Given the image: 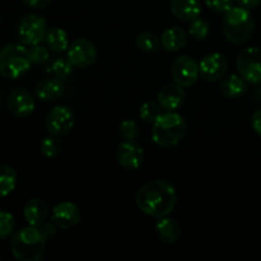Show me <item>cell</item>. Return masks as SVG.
<instances>
[{
	"instance_id": "cell-1",
	"label": "cell",
	"mask_w": 261,
	"mask_h": 261,
	"mask_svg": "<svg viewBox=\"0 0 261 261\" xmlns=\"http://www.w3.org/2000/svg\"><path fill=\"white\" fill-rule=\"evenodd\" d=\"M137 206L153 218L168 216L175 209L177 194L175 188L165 180H154L145 184L135 196Z\"/></svg>"
},
{
	"instance_id": "cell-2",
	"label": "cell",
	"mask_w": 261,
	"mask_h": 261,
	"mask_svg": "<svg viewBox=\"0 0 261 261\" xmlns=\"http://www.w3.org/2000/svg\"><path fill=\"white\" fill-rule=\"evenodd\" d=\"M46 240L38 227L28 226L15 232L10 241V249L15 259L20 261H38L45 252Z\"/></svg>"
},
{
	"instance_id": "cell-3",
	"label": "cell",
	"mask_w": 261,
	"mask_h": 261,
	"mask_svg": "<svg viewBox=\"0 0 261 261\" xmlns=\"http://www.w3.org/2000/svg\"><path fill=\"white\" fill-rule=\"evenodd\" d=\"M185 119L175 111L165 112L153 122L152 139L162 148L175 147L185 138Z\"/></svg>"
},
{
	"instance_id": "cell-4",
	"label": "cell",
	"mask_w": 261,
	"mask_h": 261,
	"mask_svg": "<svg viewBox=\"0 0 261 261\" xmlns=\"http://www.w3.org/2000/svg\"><path fill=\"white\" fill-rule=\"evenodd\" d=\"M255 31V20L250 9L233 7L224 14L223 33L233 45H242L250 40Z\"/></svg>"
},
{
	"instance_id": "cell-5",
	"label": "cell",
	"mask_w": 261,
	"mask_h": 261,
	"mask_svg": "<svg viewBox=\"0 0 261 261\" xmlns=\"http://www.w3.org/2000/svg\"><path fill=\"white\" fill-rule=\"evenodd\" d=\"M32 66L30 53L24 45L9 43L0 50V75L17 79L24 75Z\"/></svg>"
},
{
	"instance_id": "cell-6",
	"label": "cell",
	"mask_w": 261,
	"mask_h": 261,
	"mask_svg": "<svg viewBox=\"0 0 261 261\" xmlns=\"http://www.w3.org/2000/svg\"><path fill=\"white\" fill-rule=\"evenodd\" d=\"M239 74L249 84H261V48L247 47L236 59Z\"/></svg>"
},
{
	"instance_id": "cell-7",
	"label": "cell",
	"mask_w": 261,
	"mask_h": 261,
	"mask_svg": "<svg viewBox=\"0 0 261 261\" xmlns=\"http://www.w3.org/2000/svg\"><path fill=\"white\" fill-rule=\"evenodd\" d=\"M46 31V20L41 15L28 14L18 24V37L24 46H35L42 42Z\"/></svg>"
},
{
	"instance_id": "cell-8",
	"label": "cell",
	"mask_w": 261,
	"mask_h": 261,
	"mask_svg": "<svg viewBox=\"0 0 261 261\" xmlns=\"http://www.w3.org/2000/svg\"><path fill=\"white\" fill-rule=\"evenodd\" d=\"M75 124L74 112L66 106H55L46 116V129L51 135L64 137L69 134Z\"/></svg>"
},
{
	"instance_id": "cell-9",
	"label": "cell",
	"mask_w": 261,
	"mask_h": 261,
	"mask_svg": "<svg viewBox=\"0 0 261 261\" xmlns=\"http://www.w3.org/2000/svg\"><path fill=\"white\" fill-rule=\"evenodd\" d=\"M172 78L175 83L181 87H191L198 82L200 73H199V64L193 58L188 55L178 56L172 65Z\"/></svg>"
},
{
	"instance_id": "cell-10",
	"label": "cell",
	"mask_w": 261,
	"mask_h": 261,
	"mask_svg": "<svg viewBox=\"0 0 261 261\" xmlns=\"http://www.w3.org/2000/svg\"><path fill=\"white\" fill-rule=\"evenodd\" d=\"M228 71V60L221 53L208 54L199 63V73L206 82H218L226 76Z\"/></svg>"
},
{
	"instance_id": "cell-11",
	"label": "cell",
	"mask_w": 261,
	"mask_h": 261,
	"mask_svg": "<svg viewBox=\"0 0 261 261\" xmlns=\"http://www.w3.org/2000/svg\"><path fill=\"white\" fill-rule=\"evenodd\" d=\"M96 46L86 38L73 41L68 48V59L74 68L86 69L96 61Z\"/></svg>"
},
{
	"instance_id": "cell-12",
	"label": "cell",
	"mask_w": 261,
	"mask_h": 261,
	"mask_svg": "<svg viewBox=\"0 0 261 261\" xmlns=\"http://www.w3.org/2000/svg\"><path fill=\"white\" fill-rule=\"evenodd\" d=\"M7 105L13 116L18 117V119L31 116L36 107L32 94L25 88H19V87L10 91V93L8 94Z\"/></svg>"
},
{
	"instance_id": "cell-13",
	"label": "cell",
	"mask_w": 261,
	"mask_h": 261,
	"mask_svg": "<svg viewBox=\"0 0 261 261\" xmlns=\"http://www.w3.org/2000/svg\"><path fill=\"white\" fill-rule=\"evenodd\" d=\"M81 209L71 201H61L56 204L51 212V221L61 229L75 227L81 222Z\"/></svg>"
},
{
	"instance_id": "cell-14",
	"label": "cell",
	"mask_w": 261,
	"mask_h": 261,
	"mask_svg": "<svg viewBox=\"0 0 261 261\" xmlns=\"http://www.w3.org/2000/svg\"><path fill=\"white\" fill-rule=\"evenodd\" d=\"M116 160L121 167L132 171L137 170L142 166L144 152L135 140H124L117 147Z\"/></svg>"
},
{
	"instance_id": "cell-15",
	"label": "cell",
	"mask_w": 261,
	"mask_h": 261,
	"mask_svg": "<svg viewBox=\"0 0 261 261\" xmlns=\"http://www.w3.org/2000/svg\"><path fill=\"white\" fill-rule=\"evenodd\" d=\"M184 99H185V91H184V87H181L177 83L166 84L158 92L157 97L158 103L165 111H176V110H178L182 106Z\"/></svg>"
},
{
	"instance_id": "cell-16",
	"label": "cell",
	"mask_w": 261,
	"mask_h": 261,
	"mask_svg": "<svg viewBox=\"0 0 261 261\" xmlns=\"http://www.w3.org/2000/svg\"><path fill=\"white\" fill-rule=\"evenodd\" d=\"M65 92V84L59 78H45L35 87V94L38 99L45 102H54L60 98Z\"/></svg>"
},
{
	"instance_id": "cell-17",
	"label": "cell",
	"mask_w": 261,
	"mask_h": 261,
	"mask_svg": "<svg viewBox=\"0 0 261 261\" xmlns=\"http://www.w3.org/2000/svg\"><path fill=\"white\" fill-rule=\"evenodd\" d=\"M155 233H157L160 241L163 244L172 245L180 240L181 234H182V229L178 224L177 221L173 218H168L167 216L158 218L157 223H155Z\"/></svg>"
},
{
	"instance_id": "cell-18",
	"label": "cell",
	"mask_w": 261,
	"mask_h": 261,
	"mask_svg": "<svg viewBox=\"0 0 261 261\" xmlns=\"http://www.w3.org/2000/svg\"><path fill=\"white\" fill-rule=\"evenodd\" d=\"M171 12L182 22H191L200 17L201 4L199 0H171Z\"/></svg>"
},
{
	"instance_id": "cell-19",
	"label": "cell",
	"mask_w": 261,
	"mask_h": 261,
	"mask_svg": "<svg viewBox=\"0 0 261 261\" xmlns=\"http://www.w3.org/2000/svg\"><path fill=\"white\" fill-rule=\"evenodd\" d=\"M188 35L185 30H182L178 25H173V27L167 28L165 32L162 33L161 37V46L165 48L166 51L170 53H176L184 48L188 43Z\"/></svg>"
},
{
	"instance_id": "cell-20",
	"label": "cell",
	"mask_w": 261,
	"mask_h": 261,
	"mask_svg": "<svg viewBox=\"0 0 261 261\" xmlns=\"http://www.w3.org/2000/svg\"><path fill=\"white\" fill-rule=\"evenodd\" d=\"M23 216L30 226L40 227L47 219L48 208L41 199H31L23 209Z\"/></svg>"
},
{
	"instance_id": "cell-21",
	"label": "cell",
	"mask_w": 261,
	"mask_h": 261,
	"mask_svg": "<svg viewBox=\"0 0 261 261\" xmlns=\"http://www.w3.org/2000/svg\"><path fill=\"white\" fill-rule=\"evenodd\" d=\"M219 88H221L223 96H226L227 98L237 99L246 93L247 88H249V83L240 74L239 75L232 74V75L224 76L223 79H221Z\"/></svg>"
},
{
	"instance_id": "cell-22",
	"label": "cell",
	"mask_w": 261,
	"mask_h": 261,
	"mask_svg": "<svg viewBox=\"0 0 261 261\" xmlns=\"http://www.w3.org/2000/svg\"><path fill=\"white\" fill-rule=\"evenodd\" d=\"M43 41H45V45L47 46L48 50L54 51V53L68 51L69 46H70L68 32L60 27L47 28Z\"/></svg>"
},
{
	"instance_id": "cell-23",
	"label": "cell",
	"mask_w": 261,
	"mask_h": 261,
	"mask_svg": "<svg viewBox=\"0 0 261 261\" xmlns=\"http://www.w3.org/2000/svg\"><path fill=\"white\" fill-rule=\"evenodd\" d=\"M18 176L13 167L0 165V198L8 196L17 186Z\"/></svg>"
},
{
	"instance_id": "cell-24",
	"label": "cell",
	"mask_w": 261,
	"mask_h": 261,
	"mask_svg": "<svg viewBox=\"0 0 261 261\" xmlns=\"http://www.w3.org/2000/svg\"><path fill=\"white\" fill-rule=\"evenodd\" d=\"M135 43L139 50L145 54H155L161 48V40L152 32H140L135 38Z\"/></svg>"
},
{
	"instance_id": "cell-25",
	"label": "cell",
	"mask_w": 261,
	"mask_h": 261,
	"mask_svg": "<svg viewBox=\"0 0 261 261\" xmlns=\"http://www.w3.org/2000/svg\"><path fill=\"white\" fill-rule=\"evenodd\" d=\"M73 68H74L73 64L69 61V59L58 58L51 63V65L48 66L47 71L53 74L55 78H59L61 79V81H64V79H66L69 75H70L71 71H73Z\"/></svg>"
},
{
	"instance_id": "cell-26",
	"label": "cell",
	"mask_w": 261,
	"mask_h": 261,
	"mask_svg": "<svg viewBox=\"0 0 261 261\" xmlns=\"http://www.w3.org/2000/svg\"><path fill=\"white\" fill-rule=\"evenodd\" d=\"M61 147H63V144H61L60 137L50 134V137H46L45 139L41 142L40 150L45 157L54 158L56 157V155L60 154Z\"/></svg>"
},
{
	"instance_id": "cell-27",
	"label": "cell",
	"mask_w": 261,
	"mask_h": 261,
	"mask_svg": "<svg viewBox=\"0 0 261 261\" xmlns=\"http://www.w3.org/2000/svg\"><path fill=\"white\" fill-rule=\"evenodd\" d=\"M161 115H162V107L160 106L158 102H144L139 109L140 119L147 122H150V124H153Z\"/></svg>"
},
{
	"instance_id": "cell-28",
	"label": "cell",
	"mask_w": 261,
	"mask_h": 261,
	"mask_svg": "<svg viewBox=\"0 0 261 261\" xmlns=\"http://www.w3.org/2000/svg\"><path fill=\"white\" fill-rule=\"evenodd\" d=\"M188 27V33L194 37L195 40H205L209 35V24L205 19H201V18H195L194 20L189 22Z\"/></svg>"
},
{
	"instance_id": "cell-29",
	"label": "cell",
	"mask_w": 261,
	"mask_h": 261,
	"mask_svg": "<svg viewBox=\"0 0 261 261\" xmlns=\"http://www.w3.org/2000/svg\"><path fill=\"white\" fill-rule=\"evenodd\" d=\"M15 219L10 213L0 211V239H7L14 232Z\"/></svg>"
},
{
	"instance_id": "cell-30",
	"label": "cell",
	"mask_w": 261,
	"mask_h": 261,
	"mask_svg": "<svg viewBox=\"0 0 261 261\" xmlns=\"http://www.w3.org/2000/svg\"><path fill=\"white\" fill-rule=\"evenodd\" d=\"M28 53H30L31 61H32V64H36V65L46 63L48 60V58H50L47 46H42L41 43L35 46H30Z\"/></svg>"
},
{
	"instance_id": "cell-31",
	"label": "cell",
	"mask_w": 261,
	"mask_h": 261,
	"mask_svg": "<svg viewBox=\"0 0 261 261\" xmlns=\"http://www.w3.org/2000/svg\"><path fill=\"white\" fill-rule=\"evenodd\" d=\"M120 135L124 140H135L139 135V126L133 120H125L120 125Z\"/></svg>"
},
{
	"instance_id": "cell-32",
	"label": "cell",
	"mask_w": 261,
	"mask_h": 261,
	"mask_svg": "<svg viewBox=\"0 0 261 261\" xmlns=\"http://www.w3.org/2000/svg\"><path fill=\"white\" fill-rule=\"evenodd\" d=\"M204 3L209 9L219 14H226L233 8V0H204Z\"/></svg>"
},
{
	"instance_id": "cell-33",
	"label": "cell",
	"mask_w": 261,
	"mask_h": 261,
	"mask_svg": "<svg viewBox=\"0 0 261 261\" xmlns=\"http://www.w3.org/2000/svg\"><path fill=\"white\" fill-rule=\"evenodd\" d=\"M38 229H40L41 234H42L46 241H50L56 234V227L54 223H46L45 222V223H42L38 227Z\"/></svg>"
},
{
	"instance_id": "cell-34",
	"label": "cell",
	"mask_w": 261,
	"mask_h": 261,
	"mask_svg": "<svg viewBox=\"0 0 261 261\" xmlns=\"http://www.w3.org/2000/svg\"><path fill=\"white\" fill-rule=\"evenodd\" d=\"M23 4L32 9H43L51 3V0H22Z\"/></svg>"
},
{
	"instance_id": "cell-35",
	"label": "cell",
	"mask_w": 261,
	"mask_h": 261,
	"mask_svg": "<svg viewBox=\"0 0 261 261\" xmlns=\"http://www.w3.org/2000/svg\"><path fill=\"white\" fill-rule=\"evenodd\" d=\"M251 125H252V129H254V132L256 133L259 137H261V109L257 110V111L252 115Z\"/></svg>"
},
{
	"instance_id": "cell-36",
	"label": "cell",
	"mask_w": 261,
	"mask_h": 261,
	"mask_svg": "<svg viewBox=\"0 0 261 261\" xmlns=\"http://www.w3.org/2000/svg\"><path fill=\"white\" fill-rule=\"evenodd\" d=\"M237 4L246 9H255L261 4V0H236Z\"/></svg>"
}]
</instances>
